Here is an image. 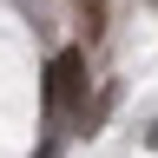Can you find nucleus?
<instances>
[{"mask_svg": "<svg viewBox=\"0 0 158 158\" xmlns=\"http://www.w3.org/2000/svg\"><path fill=\"white\" fill-rule=\"evenodd\" d=\"M86 92V46H66L53 59V79H46V99L53 106H73V99Z\"/></svg>", "mask_w": 158, "mask_h": 158, "instance_id": "nucleus-1", "label": "nucleus"}, {"mask_svg": "<svg viewBox=\"0 0 158 158\" xmlns=\"http://www.w3.org/2000/svg\"><path fill=\"white\" fill-rule=\"evenodd\" d=\"M79 27H86V46L106 40V0H79Z\"/></svg>", "mask_w": 158, "mask_h": 158, "instance_id": "nucleus-2", "label": "nucleus"}, {"mask_svg": "<svg viewBox=\"0 0 158 158\" xmlns=\"http://www.w3.org/2000/svg\"><path fill=\"white\" fill-rule=\"evenodd\" d=\"M106 112H112V86H99V99H92V112H86V132H92V125H99Z\"/></svg>", "mask_w": 158, "mask_h": 158, "instance_id": "nucleus-3", "label": "nucleus"}, {"mask_svg": "<svg viewBox=\"0 0 158 158\" xmlns=\"http://www.w3.org/2000/svg\"><path fill=\"white\" fill-rule=\"evenodd\" d=\"M145 138H152V152H158V125H152V132H145Z\"/></svg>", "mask_w": 158, "mask_h": 158, "instance_id": "nucleus-4", "label": "nucleus"}]
</instances>
